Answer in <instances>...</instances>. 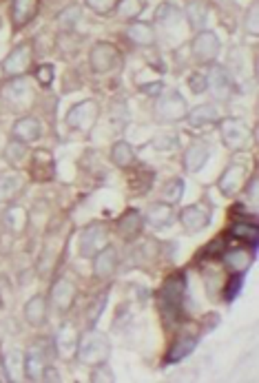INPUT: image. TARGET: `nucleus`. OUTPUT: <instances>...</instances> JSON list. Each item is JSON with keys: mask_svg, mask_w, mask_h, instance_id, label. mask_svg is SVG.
<instances>
[{"mask_svg": "<svg viewBox=\"0 0 259 383\" xmlns=\"http://www.w3.org/2000/svg\"><path fill=\"white\" fill-rule=\"evenodd\" d=\"M107 299H109V293L104 291V293L95 295V297L89 301V306L85 308V319H87L89 328H93L95 322H98V319L102 317V312H104V308H107Z\"/></svg>", "mask_w": 259, "mask_h": 383, "instance_id": "obj_38", "label": "nucleus"}, {"mask_svg": "<svg viewBox=\"0 0 259 383\" xmlns=\"http://www.w3.org/2000/svg\"><path fill=\"white\" fill-rule=\"evenodd\" d=\"M219 51H222V42H219L215 31L202 29V31H198V36L191 40L193 58H195L198 62H204V65H208V62H215Z\"/></svg>", "mask_w": 259, "mask_h": 383, "instance_id": "obj_11", "label": "nucleus"}, {"mask_svg": "<svg viewBox=\"0 0 259 383\" xmlns=\"http://www.w3.org/2000/svg\"><path fill=\"white\" fill-rule=\"evenodd\" d=\"M208 157H210V147L204 145V142H193L191 147L184 149V155H182L184 171L186 173H200L206 166Z\"/></svg>", "mask_w": 259, "mask_h": 383, "instance_id": "obj_24", "label": "nucleus"}, {"mask_svg": "<svg viewBox=\"0 0 259 383\" xmlns=\"http://www.w3.org/2000/svg\"><path fill=\"white\" fill-rule=\"evenodd\" d=\"M47 365H49L47 350L40 344L31 346L25 353V379L27 381H42V375H44Z\"/></svg>", "mask_w": 259, "mask_h": 383, "instance_id": "obj_17", "label": "nucleus"}, {"mask_svg": "<svg viewBox=\"0 0 259 383\" xmlns=\"http://www.w3.org/2000/svg\"><path fill=\"white\" fill-rule=\"evenodd\" d=\"M142 229H144V215L138 209L124 211L116 221V231L124 242H133V239H138L142 235Z\"/></svg>", "mask_w": 259, "mask_h": 383, "instance_id": "obj_21", "label": "nucleus"}, {"mask_svg": "<svg viewBox=\"0 0 259 383\" xmlns=\"http://www.w3.org/2000/svg\"><path fill=\"white\" fill-rule=\"evenodd\" d=\"M0 381H9V375H7L5 359H3V357H0Z\"/></svg>", "mask_w": 259, "mask_h": 383, "instance_id": "obj_51", "label": "nucleus"}, {"mask_svg": "<svg viewBox=\"0 0 259 383\" xmlns=\"http://www.w3.org/2000/svg\"><path fill=\"white\" fill-rule=\"evenodd\" d=\"M198 341H200L198 334H182V337H177L175 344L169 348L167 363H180L182 359H186L193 350H195Z\"/></svg>", "mask_w": 259, "mask_h": 383, "instance_id": "obj_29", "label": "nucleus"}, {"mask_svg": "<svg viewBox=\"0 0 259 383\" xmlns=\"http://www.w3.org/2000/svg\"><path fill=\"white\" fill-rule=\"evenodd\" d=\"M98 118H100V104L95 100H83L69 109L67 118H64V124H67L71 131L91 133Z\"/></svg>", "mask_w": 259, "mask_h": 383, "instance_id": "obj_4", "label": "nucleus"}, {"mask_svg": "<svg viewBox=\"0 0 259 383\" xmlns=\"http://www.w3.org/2000/svg\"><path fill=\"white\" fill-rule=\"evenodd\" d=\"M111 244V231L104 221H91L78 237V255L83 260H91L95 253H100L104 246Z\"/></svg>", "mask_w": 259, "mask_h": 383, "instance_id": "obj_3", "label": "nucleus"}, {"mask_svg": "<svg viewBox=\"0 0 259 383\" xmlns=\"http://www.w3.org/2000/svg\"><path fill=\"white\" fill-rule=\"evenodd\" d=\"M40 0H13L11 3V25L13 29H23L36 18Z\"/></svg>", "mask_w": 259, "mask_h": 383, "instance_id": "obj_28", "label": "nucleus"}, {"mask_svg": "<svg viewBox=\"0 0 259 383\" xmlns=\"http://www.w3.org/2000/svg\"><path fill=\"white\" fill-rule=\"evenodd\" d=\"M162 195H164V202H169V204H177L182 200V195H184V182L180 180V178H175V180H169L167 182V186L162 188Z\"/></svg>", "mask_w": 259, "mask_h": 383, "instance_id": "obj_41", "label": "nucleus"}, {"mask_svg": "<svg viewBox=\"0 0 259 383\" xmlns=\"http://www.w3.org/2000/svg\"><path fill=\"white\" fill-rule=\"evenodd\" d=\"M27 155H29V147L23 145V142H18V140H13V138H11V142H7V147L3 151V157L11 166H20L27 159Z\"/></svg>", "mask_w": 259, "mask_h": 383, "instance_id": "obj_36", "label": "nucleus"}, {"mask_svg": "<svg viewBox=\"0 0 259 383\" xmlns=\"http://www.w3.org/2000/svg\"><path fill=\"white\" fill-rule=\"evenodd\" d=\"M244 31L251 38L259 36V7H257V3H253L248 7V13H246V18H244Z\"/></svg>", "mask_w": 259, "mask_h": 383, "instance_id": "obj_43", "label": "nucleus"}, {"mask_svg": "<svg viewBox=\"0 0 259 383\" xmlns=\"http://www.w3.org/2000/svg\"><path fill=\"white\" fill-rule=\"evenodd\" d=\"M241 286H244V273H231L229 284L224 286V301H229L231 304V301L239 295Z\"/></svg>", "mask_w": 259, "mask_h": 383, "instance_id": "obj_42", "label": "nucleus"}, {"mask_svg": "<svg viewBox=\"0 0 259 383\" xmlns=\"http://www.w3.org/2000/svg\"><path fill=\"white\" fill-rule=\"evenodd\" d=\"M5 368L9 375V381H20L25 379V355L20 350H13L5 357Z\"/></svg>", "mask_w": 259, "mask_h": 383, "instance_id": "obj_37", "label": "nucleus"}, {"mask_svg": "<svg viewBox=\"0 0 259 383\" xmlns=\"http://www.w3.org/2000/svg\"><path fill=\"white\" fill-rule=\"evenodd\" d=\"M62 377L58 375V370L54 368V365L49 363V365H47V368H44V375H42V381H60Z\"/></svg>", "mask_w": 259, "mask_h": 383, "instance_id": "obj_49", "label": "nucleus"}, {"mask_svg": "<svg viewBox=\"0 0 259 383\" xmlns=\"http://www.w3.org/2000/svg\"><path fill=\"white\" fill-rule=\"evenodd\" d=\"M56 69H54V65H40L36 71H34V75H36V80H38V85L40 87H49L52 83H54V73Z\"/></svg>", "mask_w": 259, "mask_h": 383, "instance_id": "obj_44", "label": "nucleus"}, {"mask_svg": "<svg viewBox=\"0 0 259 383\" xmlns=\"http://www.w3.org/2000/svg\"><path fill=\"white\" fill-rule=\"evenodd\" d=\"M76 297H78V286L67 277H60L54 281L52 291H49V304L54 306L56 312L64 315L73 308Z\"/></svg>", "mask_w": 259, "mask_h": 383, "instance_id": "obj_13", "label": "nucleus"}, {"mask_svg": "<svg viewBox=\"0 0 259 383\" xmlns=\"http://www.w3.org/2000/svg\"><path fill=\"white\" fill-rule=\"evenodd\" d=\"M89 65H91V71L98 73V75L116 71L122 65L120 49L113 42H107V40L95 42L89 51Z\"/></svg>", "mask_w": 259, "mask_h": 383, "instance_id": "obj_5", "label": "nucleus"}, {"mask_svg": "<svg viewBox=\"0 0 259 383\" xmlns=\"http://www.w3.org/2000/svg\"><path fill=\"white\" fill-rule=\"evenodd\" d=\"M47 312H49V304H47L44 295L29 297L23 308V317L31 328H42L47 324Z\"/></svg>", "mask_w": 259, "mask_h": 383, "instance_id": "obj_23", "label": "nucleus"}, {"mask_svg": "<svg viewBox=\"0 0 259 383\" xmlns=\"http://www.w3.org/2000/svg\"><path fill=\"white\" fill-rule=\"evenodd\" d=\"M204 83H206L208 93L219 102L229 100L233 95V78H231L229 71H226V67H222V65H213V62H210L208 71L204 73Z\"/></svg>", "mask_w": 259, "mask_h": 383, "instance_id": "obj_10", "label": "nucleus"}, {"mask_svg": "<svg viewBox=\"0 0 259 383\" xmlns=\"http://www.w3.org/2000/svg\"><path fill=\"white\" fill-rule=\"evenodd\" d=\"M111 357V341L104 332L89 328L87 332L80 334L78 339V348H76V359L89 365V368H95V365L107 363Z\"/></svg>", "mask_w": 259, "mask_h": 383, "instance_id": "obj_1", "label": "nucleus"}, {"mask_svg": "<svg viewBox=\"0 0 259 383\" xmlns=\"http://www.w3.org/2000/svg\"><path fill=\"white\" fill-rule=\"evenodd\" d=\"M91 381L93 383H116V375H113L109 368H107V363H102V365H95L93 368V372H91Z\"/></svg>", "mask_w": 259, "mask_h": 383, "instance_id": "obj_45", "label": "nucleus"}, {"mask_svg": "<svg viewBox=\"0 0 259 383\" xmlns=\"http://www.w3.org/2000/svg\"><path fill=\"white\" fill-rule=\"evenodd\" d=\"M248 182V164L246 162H231L217 178V188L224 197H235Z\"/></svg>", "mask_w": 259, "mask_h": 383, "instance_id": "obj_8", "label": "nucleus"}, {"mask_svg": "<svg viewBox=\"0 0 259 383\" xmlns=\"http://www.w3.org/2000/svg\"><path fill=\"white\" fill-rule=\"evenodd\" d=\"M9 295H11V286H9V281H7V277H0V304H7V299H9Z\"/></svg>", "mask_w": 259, "mask_h": 383, "instance_id": "obj_48", "label": "nucleus"}, {"mask_svg": "<svg viewBox=\"0 0 259 383\" xmlns=\"http://www.w3.org/2000/svg\"><path fill=\"white\" fill-rule=\"evenodd\" d=\"M219 138H222V145L233 153L251 149L255 142L253 129L248 126V122L241 118L219 120Z\"/></svg>", "mask_w": 259, "mask_h": 383, "instance_id": "obj_2", "label": "nucleus"}, {"mask_svg": "<svg viewBox=\"0 0 259 383\" xmlns=\"http://www.w3.org/2000/svg\"><path fill=\"white\" fill-rule=\"evenodd\" d=\"M231 237L239 239V242H244V246H251V248H257V239H259V229L255 221H237V224L231 226Z\"/></svg>", "mask_w": 259, "mask_h": 383, "instance_id": "obj_33", "label": "nucleus"}, {"mask_svg": "<svg viewBox=\"0 0 259 383\" xmlns=\"http://www.w3.org/2000/svg\"><path fill=\"white\" fill-rule=\"evenodd\" d=\"M25 190V175L18 171L0 173V204H9Z\"/></svg>", "mask_w": 259, "mask_h": 383, "instance_id": "obj_25", "label": "nucleus"}, {"mask_svg": "<svg viewBox=\"0 0 259 383\" xmlns=\"http://www.w3.org/2000/svg\"><path fill=\"white\" fill-rule=\"evenodd\" d=\"M177 219V213H175V206L159 200V202H153L147 206V211H144V224L153 226L155 231H164L169 226L175 224Z\"/></svg>", "mask_w": 259, "mask_h": 383, "instance_id": "obj_16", "label": "nucleus"}, {"mask_svg": "<svg viewBox=\"0 0 259 383\" xmlns=\"http://www.w3.org/2000/svg\"><path fill=\"white\" fill-rule=\"evenodd\" d=\"M184 120L191 129H206V126H213L219 122V111L215 104H200L195 109H188Z\"/></svg>", "mask_w": 259, "mask_h": 383, "instance_id": "obj_26", "label": "nucleus"}, {"mask_svg": "<svg viewBox=\"0 0 259 383\" xmlns=\"http://www.w3.org/2000/svg\"><path fill=\"white\" fill-rule=\"evenodd\" d=\"M109 159L113 162V166L118 169H131L135 166V149L128 145L126 140H118L116 145L111 147Z\"/></svg>", "mask_w": 259, "mask_h": 383, "instance_id": "obj_30", "label": "nucleus"}, {"mask_svg": "<svg viewBox=\"0 0 259 383\" xmlns=\"http://www.w3.org/2000/svg\"><path fill=\"white\" fill-rule=\"evenodd\" d=\"M126 36L131 42H135L138 47H153L155 44V31L151 23H142V20H133L126 29Z\"/></svg>", "mask_w": 259, "mask_h": 383, "instance_id": "obj_31", "label": "nucleus"}, {"mask_svg": "<svg viewBox=\"0 0 259 383\" xmlns=\"http://www.w3.org/2000/svg\"><path fill=\"white\" fill-rule=\"evenodd\" d=\"M78 339H80V332L76 330V326H73V324H64V326L58 330V334H56L54 348L58 350L60 357L71 359V357H76Z\"/></svg>", "mask_w": 259, "mask_h": 383, "instance_id": "obj_27", "label": "nucleus"}, {"mask_svg": "<svg viewBox=\"0 0 259 383\" xmlns=\"http://www.w3.org/2000/svg\"><path fill=\"white\" fill-rule=\"evenodd\" d=\"M162 89H164V85L162 83H155V85H144V87H140V91H144V93H162Z\"/></svg>", "mask_w": 259, "mask_h": 383, "instance_id": "obj_50", "label": "nucleus"}, {"mask_svg": "<svg viewBox=\"0 0 259 383\" xmlns=\"http://www.w3.org/2000/svg\"><path fill=\"white\" fill-rule=\"evenodd\" d=\"M93 277L100 279V281H109L113 275L118 273V266H120V255H118V248L116 246H104L100 253H95L93 257Z\"/></svg>", "mask_w": 259, "mask_h": 383, "instance_id": "obj_14", "label": "nucleus"}, {"mask_svg": "<svg viewBox=\"0 0 259 383\" xmlns=\"http://www.w3.org/2000/svg\"><path fill=\"white\" fill-rule=\"evenodd\" d=\"M29 178L34 182H49L56 178V162L52 151L34 149L29 159Z\"/></svg>", "mask_w": 259, "mask_h": 383, "instance_id": "obj_15", "label": "nucleus"}, {"mask_svg": "<svg viewBox=\"0 0 259 383\" xmlns=\"http://www.w3.org/2000/svg\"><path fill=\"white\" fill-rule=\"evenodd\" d=\"M184 297H186V281L182 275H173L164 281L159 291V306L162 312L177 319L182 312V304H184Z\"/></svg>", "mask_w": 259, "mask_h": 383, "instance_id": "obj_6", "label": "nucleus"}, {"mask_svg": "<svg viewBox=\"0 0 259 383\" xmlns=\"http://www.w3.org/2000/svg\"><path fill=\"white\" fill-rule=\"evenodd\" d=\"M11 138L29 147L31 142H38L42 138V122L34 116H23L13 122Z\"/></svg>", "mask_w": 259, "mask_h": 383, "instance_id": "obj_20", "label": "nucleus"}, {"mask_svg": "<svg viewBox=\"0 0 259 383\" xmlns=\"http://www.w3.org/2000/svg\"><path fill=\"white\" fill-rule=\"evenodd\" d=\"M147 9V0H118L116 3V13L122 20H138L140 13Z\"/></svg>", "mask_w": 259, "mask_h": 383, "instance_id": "obj_35", "label": "nucleus"}, {"mask_svg": "<svg viewBox=\"0 0 259 383\" xmlns=\"http://www.w3.org/2000/svg\"><path fill=\"white\" fill-rule=\"evenodd\" d=\"M80 16H83V9H80V5H69L67 9H62L58 13V27L62 31H71L78 23H80Z\"/></svg>", "mask_w": 259, "mask_h": 383, "instance_id": "obj_39", "label": "nucleus"}, {"mask_svg": "<svg viewBox=\"0 0 259 383\" xmlns=\"http://www.w3.org/2000/svg\"><path fill=\"white\" fill-rule=\"evenodd\" d=\"M210 219H213V213H210V204L206 202L188 204L177 213V221L186 233H202L210 224Z\"/></svg>", "mask_w": 259, "mask_h": 383, "instance_id": "obj_9", "label": "nucleus"}, {"mask_svg": "<svg viewBox=\"0 0 259 383\" xmlns=\"http://www.w3.org/2000/svg\"><path fill=\"white\" fill-rule=\"evenodd\" d=\"M85 3H87V7H89L91 11L104 16V13H109V11L116 9V3H118V0H85Z\"/></svg>", "mask_w": 259, "mask_h": 383, "instance_id": "obj_46", "label": "nucleus"}, {"mask_svg": "<svg viewBox=\"0 0 259 383\" xmlns=\"http://www.w3.org/2000/svg\"><path fill=\"white\" fill-rule=\"evenodd\" d=\"M0 95H3V100L11 107V109H20L23 104L29 102V83L27 78L20 75V78H9V83L3 85V91H0Z\"/></svg>", "mask_w": 259, "mask_h": 383, "instance_id": "obj_18", "label": "nucleus"}, {"mask_svg": "<svg viewBox=\"0 0 259 383\" xmlns=\"http://www.w3.org/2000/svg\"><path fill=\"white\" fill-rule=\"evenodd\" d=\"M208 5H206V0H188L186 3V20L193 29H198L202 31L208 23Z\"/></svg>", "mask_w": 259, "mask_h": 383, "instance_id": "obj_32", "label": "nucleus"}, {"mask_svg": "<svg viewBox=\"0 0 259 383\" xmlns=\"http://www.w3.org/2000/svg\"><path fill=\"white\" fill-rule=\"evenodd\" d=\"M29 211L20 204H9L3 213V229L11 235H23L29 229Z\"/></svg>", "mask_w": 259, "mask_h": 383, "instance_id": "obj_22", "label": "nucleus"}, {"mask_svg": "<svg viewBox=\"0 0 259 383\" xmlns=\"http://www.w3.org/2000/svg\"><path fill=\"white\" fill-rule=\"evenodd\" d=\"M151 145L155 151H175L180 147V138H177V133H173V131H162L151 140Z\"/></svg>", "mask_w": 259, "mask_h": 383, "instance_id": "obj_40", "label": "nucleus"}, {"mask_svg": "<svg viewBox=\"0 0 259 383\" xmlns=\"http://www.w3.org/2000/svg\"><path fill=\"white\" fill-rule=\"evenodd\" d=\"M255 260V248H246V246H237V248H229L224 250L222 262L226 266L229 273H246V270L253 266Z\"/></svg>", "mask_w": 259, "mask_h": 383, "instance_id": "obj_19", "label": "nucleus"}, {"mask_svg": "<svg viewBox=\"0 0 259 383\" xmlns=\"http://www.w3.org/2000/svg\"><path fill=\"white\" fill-rule=\"evenodd\" d=\"M153 18L162 27H177V25H180V20H182V11H180V7H175L173 3H162L155 9Z\"/></svg>", "mask_w": 259, "mask_h": 383, "instance_id": "obj_34", "label": "nucleus"}, {"mask_svg": "<svg viewBox=\"0 0 259 383\" xmlns=\"http://www.w3.org/2000/svg\"><path fill=\"white\" fill-rule=\"evenodd\" d=\"M31 56H34V47L31 42H18L3 60V73L7 78H20L29 71Z\"/></svg>", "mask_w": 259, "mask_h": 383, "instance_id": "obj_12", "label": "nucleus"}, {"mask_svg": "<svg viewBox=\"0 0 259 383\" xmlns=\"http://www.w3.org/2000/svg\"><path fill=\"white\" fill-rule=\"evenodd\" d=\"M186 114H188L186 98L175 89L164 91L155 102V116L164 122H180L186 118Z\"/></svg>", "mask_w": 259, "mask_h": 383, "instance_id": "obj_7", "label": "nucleus"}, {"mask_svg": "<svg viewBox=\"0 0 259 383\" xmlns=\"http://www.w3.org/2000/svg\"><path fill=\"white\" fill-rule=\"evenodd\" d=\"M188 87L193 89V93L200 95L206 91V83H204V75H191L188 78Z\"/></svg>", "mask_w": 259, "mask_h": 383, "instance_id": "obj_47", "label": "nucleus"}]
</instances>
